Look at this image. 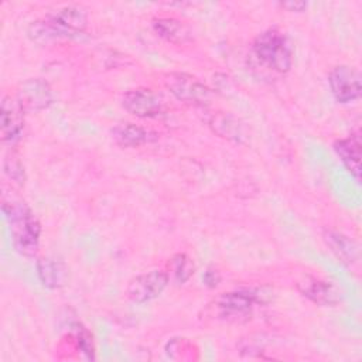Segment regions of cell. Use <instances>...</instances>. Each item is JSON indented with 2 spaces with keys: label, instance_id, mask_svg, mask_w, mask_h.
<instances>
[{
  "label": "cell",
  "instance_id": "cell-1",
  "mask_svg": "<svg viewBox=\"0 0 362 362\" xmlns=\"http://www.w3.org/2000/svg\"><path fill=\"white\" fill-rule=\"evenodd\" d=\"M1 208L8 222L14 249L23 256H35L40 246L41 225L34 212L24 201L11 199V197L3 198Z\"/></svg>",
  "mask_w": 362,
  "mask_h": 362
},
{
  "label": "cell",
  "instance_id": "cell-2",
  "mask_svg": "<svg viewBox=\"0 0 362 362\" xmlns=\"http://www.w3.org/2000/svg\"><path fill=\"white\" fill-rule=\"evenodd\" d=\"M88 24V16L79 6H65L42 20L33 21L28 35L37 42H45L61 37L79 35Z\"/></svg>",
  "mask_w": 362,
  "mask_h": 362
},
{
  "label": "cell",
  "instance_id": "cell-3",
  "mask_svg": "<svg viewBox=\"0 0 362 362\" xmlns=\"http://www.w3.org/2000/svg\"><path fill=\"white\" fill-rule=\"evenodd\" d=\"M255 57L267 68L284 74L293 65V47L288 37L279 28L260 33L252 44Z\"/></svg>",
  "mask_w": 362,
  "mask_h": 362
},
{
  "label": "cell",
  "instance_id": "cell-4",
  "mask_svg": "<svg viewBox=\"0 0 362 362\" xmlns=\"http://www.w3.org/2000/svg\"><path fill=\"white\" fill-rule=\"evenodd\" d=\"M260 298L252 290H236L222 293L209 305L214 315L226 322H243L252 315L253 307Z\"/></svg>",
  "mask_w": 362,
  "mask_h": 362
},
{
  "label": "cell",
  "instance_id": "cell-5",
  "mask_svg": "<svg viewBox=\"0 0 362 362\" xmlns=\"http://www.w3.org/2000/svg\"><path fill=\"white\" fill-rule=\"evenodd\" d=\"M165 88L181 102L204 106L211 99V90L195 76L184 72H171L164 76Z\"/></svg>",
  "mask_w": 362,
  "mask_h": 362
},
{
  "label": "cell",
  "instance_id": "cell-6",
  "mask_svg": "<svg viewBox=\"0 0 362 362\" xmlns=\"http://www.w3.org/2000/svg\"><path fill=\"white\" fill-rule=\"evenodd\" d=\"M168 284V274L163 270H151L133 277L127 287L126 296L137 304L157 298Z\"/></svg>",
  "mask_w": 362,
  "mask_h": 362
},
{
  "label": "cell",
  "instance_id": "cell-7",
  "mask_svg": "<svg viewBox=\"0 0 362 362\" xmlns=\"http://www.w3.org/2000/svg\"><path fill=\"white\" fill-rule=\"evenodd\" d=\"M329 89L339 103H349L361 96V75L348 65H337L328 75Z\"/></svg>",
  "mask_w": 362,
  "mask_h": 362
},
{
  "label": "cell",
  "instance_id": "cell-8",
  "mask_svg": "<svg viewBox=\"0 0 362 362\" xmlns=\"http://www.w3.org/2000/svg\"><path fill=\"white\" fill-rule=\"evenodd\" d=\"M123 107L136 117L150 119L164 112V103L161 99L147 88H136L127 90L122 98Z\"/></svg>",
  "mask_w": 362,
  "mask_h": 362
},
{
  "label": "cell",
  "instance_id": "cell-9",
  "mask_svg": "<svg viewBox=\"0 0 362 362\" xmlns=\"http://www.w3.org/2000/svg\"><path fill=\"white\" fill-rule=\"evenodd\" d=\"M17 102L24 112H41L47 109L52 100V90L49 85L40 78L24 81L17 90Z\"/></svg>",
  "mask_w": 362,
  "mask_h": 362
},
{
  "label": "cell",
  "instance_id": "cell-10",
  "mask_svg": "<svg viewBox=\"0 0 362 362\" xmlns=\"http://www.w3.org/2000/svg\"><path fill=\"white\" fill-rule=\"evenodd\" d=\"M24 110L16 98L4 96L0 109L1 140L4 143H16L24 129Z\"/></svg>",
  "mask_w": 362,
  "mask_h": 362
},
{
  "label": "cell",
  "instance_id": "cell-11",
  "mask_svg": "<svg viewBox=\"0 0 362 362\" xmlns=\"http://www.w3.org/2000/svg\"><path fill=\"white\" fill-rule=\"evenodd\" d=\"M298 291L317 305H335L341 301V291L329 281L305 276L297 283Z\"/></svg>",
  "mask_w": 362,
  "mask_h": 362
},
{
  "label": "cell",
  "instance_id": "cell-12",
  "mask_svg": "<svg viewBox=\"0 0 362 362\" xmlns=\"http://www.w3.org/2000/svg\"><path fill=\"white\" fill-rule=\"evenodd\" d=\"M334 151L341 158L346 170L359 181L361 177V139L359 134H352L339 139L334 143Z\"/></svg>",
  "mask_w": 362,
  "mask_h": 362
},
{
  "label": "cell",
  "instance_id": "cell-13",
  "mask_svg": "<svg viewBox=\"0 0 362 362\" xmlns=\"http://www.w3.org/2000/svg\"><path fill=\"white\" fill-rule=\"evenodd\" d=\"M324 242L327 243L329 250L334 253V256L344 264L351 266L358 262L359 259L358 245L346 235L337 230H325Z\"/></svg>",
  "mask_w": 362,
  "mask_h": 362
},
{
  "label": "cell",
  "instance_id": "cell-14",
  "mask_svg": "<svg viewBox=\"0 0 362 362\" xmlns=\"http://www.w3.org/2000/svg\"><path fill=\"white\" fill-rule=\"evenodd\" d=\"M153 28L161 38L173 44H185L191 40L188 27L174 17H158L153 20Z\"/></svg>",
  "mask_w": 362,
  "mask_h": 362
},
{
  "label": "cell",
  "instance_id": "cell-15",
  "mask_svg": "<svg viewBox=\"0 0 362 362\" xmlns=\"http://www.w3.org/2000/svg\"><path fill=\"white\" fill-rule=\"evenodd\" d=\"M37 273L41 284L47 288L61 287L66 277V270L64 264L49 257H42L37 262Z\"/></svg>",
  "mask_w": 362,
  "mask_h": 362
},
{
  "label": "cell",
  "instance_id": "cell-16",
  "mask_svg": "<svg viewBox=\"0 0 362 362\" xmlns=\"http://www.w3.org/2000/svg\"><path fill=\"white\" fill-rule=\"evenodd\" d=\"M112 134L115 141L122 147H139L150 141L151 133L137 124L122 123L112 130Z\"/></svg>",
  "mask_w": 362,
  "mask_h": 362
},
{
  "label": "cell",
  "instance_id": "cell-17",
  "mask_svg": "<svg viewBox=\"0 0 362 362\" xmlns=\"http://www.w3.org/2000/svg\"><path fill=\"white\" fill-rule=\"evenodd\" d=\"M209 126L212 127V130L215 133H218L219 136L226 137V139L239 140L242 136V130H240V126L238 124V122L225 113L214 115L209 120Z\"/></svg>",
  "mask_w": 362,
  "mask_h": 362
},
{
  "label": "cell",
  "instance_id": "cell-18",
  "mask_svg": "<svg viewBox=\"0 0 362 362\" xmlns=\"http://www.w3.org/2000/svg\"><path fill=\"white\" fill-rule=\"evenodd\" d=\"M170 266V272L173 273L174 280L178 284L185 283L187 280H189V277L194 274V263L191 260V257L185 253H177L171 257V260L168 262Z\"/></svg>",
  "mask_w": 362,
  "mask_h": 362
},
{
  "label": "cell",
  "instance_id": "cell-19",
  "mask_svg": "<svg viewBox=\"0 0 362 362\" xmlns=\"http://www.w3.org/2000/svg\"><path fill=\"white\" fill-rule=\"evenodd\" d=\"M4 173L8 175L10 180H13L14 182H17L18 185L24 184V168L21 161L18 160V157H16L13 153L8 154L4 158Z\"/></svg>",
  "mask_w": 362,
  "mask_h": 362
},
{
  "label": "cell",
  "instance_id": "cell-20",
  "mask_svg": "<svg viewBox=\"0 0 362 362\" xmlns=\"http://www.w3.org/2000/svg\"><path fill=\"white\" fill-rule=\"evenodd\" d=\"M76 341L79 345V349L86 355L88 359H93V345H92V337L90 334L82 327L76 325Z\"/></svg>",
  "mask_w": 362,
  "mask_h": 362
},
{
  "label": "cell",
  "instance_id": "cell-21",
  "mask_svg": "<svg viewBox=\"0 0 362 362\" xmlns=\"http://www.w3.org/2000/svg\"><path fill=\"white\" fill-rule=\"evenodd\" d=\"M202 280H204V283H205L208 287H215V286L219 283L221 276H219V273H218L216 270L208 269V270L205 272V274H204Z\"/></svg>",
  "mask_w": 362,
  "mask_h": 362
},
{
  "label": "cell",
  "instance_id": "cell-22",
  "mask_svg": "<svg viewBox=\"0 0 362 362\" xmlns=\"http://www.w3.org/2000/svg\"><path fill=\"white\" fill-rule=\"evenodd\" d=\"M280 6L288 11H303L307 7L305 1H284Z\"/></svg>",
  "mask_w": 362,
  "mask_h": 362
}]
</instances>
